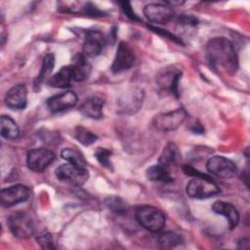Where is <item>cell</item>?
Masks as SVG:
<instances>
[{
	"instance_id": "obj_1",
	"label": "cell",
	"mask_w": 250,
	"mask_h": 250,
	"mask_svg": "<svg viewBox=\"0 0 250 250\" xmlns=\"http://www.w3.org/2000/svg\"><path fill=\"white\" fill-rule=\"evenodd\" d=\"M205 54L209 64L227 74H234L238 68V58L232 43L225 37H215L208 41Z\"/></svg>"
},
{
	"instance_id": "obj_2",
	"label": "cell",
	"mask_w": 250,
	"mask_h": 250,
	"mask_svg": "<svg viewBox=\"0 0 250 250\" xmlns=\"http://www.w3.org/2000/svg\"><path fill=\"white\" fill-rule=\"evenodd\" d=\"M135 217L138 223L151 232L160 231L165 226V216L163 212L153 206L143 205L136 209Z\"/></svg>"
},
{
	"instance_id": "obj_3",
	"label": "cell",
	"mask_w": 250,
	"mask_h": 250,
	"mask_svg": "<svg viewBox=\"0 0 250 250\" xmlns=\"http://www.w3.org/2000/svg\"><path fill=\"white\" fill-rule=\"evenodd\" d=\"M220 192V188L207 176H197L190 180L187 185V193L189 197L195 199H204L212 197Z\"/></svg>"
},
{
	"instance_id": "obj_4",
	"label": "cell",
	"mask_w": 250,
	"mask_h": 250,
	"mask_svg": "<svg viewBox=\"0 0 250 250\" xmlns=\"http://www.w3.org/2000/svg\"><path fill=\"white\" fill-rule=\"evenodd\" d=\"M7 224L10 231L18 238H28L35 230L32 218L24 212H17L10 215Z\"/></svg>"
},
{
	"instance_id": "obj_5",
	"label": "cell",
	"mask_w": 250,
	"mask_h": 250,
	"mask_svg": "<svg viewBox=\"0 0 250 250\" xmlns=\"http://www.w3.org/2000/svg\"><path fill=\"white\" fill-rule=\"evenodd\" d=\"M56 176L62 183L79 187L87 182L89 173L87 168L79 167L71 163H66L57 168Z\"/></svg>"
},
{
	"instance_id": "obj_6",
	"label": "cell",
	"mask_w": 250,
	"mask_h": 250,
	"mask_svg": "<svg viewBox=\"0 0 250 250\" xmlns=\"http://www.w3.org/2000/svg\"><path fill=\"white\" fill-rule=\"evenodd\" d=\"M187 112L184 108H177L154 116L152 124L155 129L162 132H169L179 128L186 120Z\"/></svg>"
},
{
	"instance_id": "obj_7",
	"label": "cell",
	"mask_w": 250,
	"mask_h": 250,
	"mask_svg": "<svg viewBox=\"0 0 250 250\" xmlns=\"http://www.w3.org/2000/svg\"><path fill=\"white\" fill-rule=\"evenodd\" d=\"M145 93L142 88L134 87L128 89L117 101L118 111L124 114L137 112L143 104Z\"/></svg>"
},
{
	"instance_id": "obj_8",
	"label": "cell",
	"mask_w": 250,
	"mask_h": 250,
	"mask_svg": "<svg viewBox=\"0 0 250 250\" xmlns=\"http://www.w3.org/2000/svg\"><path fill=\"white\" fill-rule=\"evenodd\" d=\"M56 159L55 153L45 147H36L28 151L26 157L27 167L36 173H42Z\"/></svg>"
},
{
	"instance_id": "obj_9",
	"label": "cell",
	"mask_w": 250,
	"mask_h": 250,
	"mask_svg": "<svg viewBox=\"0 0 250 250\" xmlns=\"http://www.w3.org/2000/svg\"><path fill=\"white\" fill-rule=\"evenodd\" d=\"M206 168L208 172L222 179H230L234 177L237 172L235 163L222 155H214L210 157L207 161Z\"/></svg>"
},
{
	"instance_id": "obj_10",
	"label": "cell",
	"mask_w": 250,
	"mask_h": 250,
	"mask_svg": "<svg viewBox=\"0 0 250 250\" xmlns=\"http://www.w3.org/2000/svg\"><path fill=\"white\" fill-rule=\"evenodd\" d=\"M30 190L24 185H14L9 188L1 189L0 192V203L2 207H12L21 202L27 200L29 197Z\"/></svg>"
},
{
	"instance_id": "obj_11",
	"label": "cell",
	"mask_w": 250,
	"mask_h": 250,
	"mask_svg": "<svg viewBox=\"0 0 250 250\" xmlns=\"http://www.w3.org/2000/svg\"><path fill=\"white\" fill-rule=\"evenodd\" d=\"M136 57L133 49L126 42H120L112 62L111 71L113 73L125 71L134 65Z\"/></svg>"
},
{
	"instance_id": "obj_12",
	"label": "cell",
	"mask_w": 250,
	"mask_h": 250,
	"mask_svg": "<svg viewBox=\"0 0 250 250\" xmlns=\"http://www.w3.org/2000/svg\"><path fill=\"white\" fill-rule=\"evenodd\" d=\"M182 71L175 66H167L161 69L156 75V83L162 89L178 97V86Z\"/></svg>"
},
{
	"instance_id": "obj_13",
	"label": "cell",
	"mask_w": 250,
	"mask_h": 250,
	"mask_svg": "<svg viewBox=\"0 0 250 250\" xmlns=\"http://www.w3.org/2000/svg\"><path fill=\"white\" fill-rule=\"evenodd\" d=\"M144 15L146 18L156 24H166L174 19L172 8L166 4L150 3L145 6Z\"/></svg>"
},
{
	"instance_id": "obj_14",
	"label": "cell",
	"mask_w": 250,
	"mask_h": 250,
	"mask_svg": "<svg viewBox=\"0 0 250 250\" xmlns=\"http://www.w3.org/2000/svg\"><path fill=\"white\" fill-rule=\"evenodd\" d=\"M77 104V96L73 91H65L47 100V106L53 113H59L72 108Z\"/></svg>"
},
{
	"instance_id": "obj_15",
	"label": "cell",
	"mask_w": 250,
	"mask_h": 250,
	"mask_svg": "<svg viewBox=\"0 0 250 250\" xmlns=\"http://www.w3.org/2000/svg\"><path fill=\"white\" fill-rule=\"evenodd\" d=\"M105 46V38L98 30H89L86 32L83 43V55L88 57L99 56Z\"/></svg>"
},
{
	"instance_id": "obj_16",
	"label": "cell",
	"mask_w": 250,
	"mask_h": 250,
	"mask_svg": "<svg viewBox=\"0 0 250 250\" xmlns=\"http://www.w3.org/2000/svg\"><path fill=\"white\" fill-rule=\"evenodd\" d=\"M5 104L15 110L23 109L27 104V90L24 84L13 86L5 96Z\"/></svg>"
},
{
	"instance_id": "obj_17",
	"label": "cell",
	"mask_w": 250,
	"mask_h": 250,
	"mask_svg": "<svg viewBox=\"0 0 250 250\" xmlns=\"http://www.w3.org/2000/svg\"><path fill=\"white\" fill-rule=\"evenodd\" d=\"M212 210L214 213L222 215L228 220L230 229L236 228V226L238 225L239 214H238V211L236 210V208L231 203L222 201V200L216 201L212 205Z\"/></svg>"
},
{
	"instance_id": "obj_18",
	"label": "cell",
	"mask_w": 250,
	"mask_h": 250,
	"mask_svg": "<svg viewBox=\"0 0 250 250\" xmlns=\"http://www.w3.org/2000/svg\"><path fill=\"white\" fill-rule=\"evenodd\" d=\"M104 101L100 97H91L87 99L79 107V111L86 117L100 119L103 117V108Z\"/></svg>"
},
{
	"instance_id": "obj_19",
	"label": "cell",
	"mask_w": 250,
	"mask_h": 250,
	"mask_svg": "<svg viewBox=\"0 0 250 250\" xmlns=\"http://www.w3.org/2000/svg\"><path fill=\"white\" fill-rule=\"evenodd\" d=\"M71 69L73 73L74 81H84L91 74V64L87 60V57L83 54H76L72 60Z\"/></svg>"
},
{
	"instance_id": "obj_20",
	"label": "cell",
	"mask_w": 250,
	"mask_h": 250,
	"mask_svg": "<svg viewBox=\"0 0 250 250\" xmlns=\"http://www.w3.org/2000/svg\"><path fill=\"white\" fill-rule=\"evenodd\" d=\"M73 80L74 78L71 65H65L60 68V70L53 76H51L47 83L49 86L54 88H67L71 85Z\"/></svg>"
},
{
	"instance_id": "obj_21",
	"label": "cell",
	"mask_w": 250,
	"mask_h": 250,
	"mask_svg": "<svg viewBox=\"0 0 250 250\" xmlns=\"http://www.w3.org/2000/svg\"><path fill=\"white\" fill-rule=\"evenodd\" d=\"M181 153L178 146L174 143H169L165 146L160 154L159 164L169 170V168L176 166L179 163Z\"/></svg>"
},
{
	"instance_id": "obj_22",
	"label": "cell",
	"mask_w": 250,
	"mask_h": 250,
	"mask_svg": "<svg viewBox=\"0 0 250 250\" xmlns=\"http://www.w3.org/2000/svg\"><path fill=\"white\" fill-rule=\"evenodd\" d=\"M0 133L7 140H16L20 136L18 124L8 115H2L0 118Z\"/></svg>"
},
{
	"instance_id": "obj_23",
	"label": "cell",
	"mask_w": 250,
	"mask_h": 250,
	"mask_svg": "<svg viewBox=\"0 0 250 250\" xmlns=\"http://www.w3.org/2000/svg\"><path fill=\"white\" fill-rule=\"evenodd\" d=\"M146 178L151 182L160 183H171L173 182V177L171 176L169 170L160 164L150 166L146 170Z\"/></svg>"
},
{
	"instance_id": "obj_24",
	"label": "cell",
	"mask_w": 250,
	"mask_h": 250,
	"mask_svg": "<svg viewBox=\"0 0 250 250\" xmlns=\"http://www.w3.org/2000/svg\"><path fill=\"white\" fill-rule=\"evenodd\" d=\"M184 241L181 234L174 231H165L162 232L158 238L157 242L160 248L162 249H171L180 245Z\"/></svg>"
},
{
	"instance_id": "obj_25",
	"label": "cell",
	"mask_w": 250,
	"mask_h": 250,
	"mask_svg": "<svg viewBox=\"0 0 250 250\" xmlns=\"http://www.w3.org/2000/svg\"><path fill=\"white\" fill-rule=\"evenodd\" d=\"M55 65V56L54 54H47L42 62L41 69L39 71L38 76L36 77L34 81V87L38 88L42 84V82L49 76V74L52 72L53 67Z\"/></svg>"
},
{
	"instance_id": "obj_26",
	"label": "cell",
	"mask_w": 250,
	"mask_h": 250,
	"mask_svg": "<svg viewBox=\"0 0 250 250\" xmlns=\"http://www.w3.org/2000/svg\"><path fill=\"white\" fill-rule=\"evenodd\" d=\"M61 156H62V158L66 160L68 163H71V164L79 166V167L86 168V165H87L86 159L84 158L83 154L80 151H78L74 148H70V147L63 148L61 151Z\"/></svg>"
},
{
	"instance_id": "obj_27",
	"label": "cell",
	"mask_w": 250,
	"mask_h": 250,
	"mask_svg": "<svg viewBox=\"0 0 250 250\" xmlns=\"http://www.w3.org/2000/svg\"><path fill=\"white\" fill-rule=\"evenodd\" d=\"M104 205L108 210L117 214V215H124L127 212V204L126 202L116 195L107 196L104 200Z\"/></svg>"
},
{
	"instance_id": "obj_28",
	"label": "cell",
	"mask_w": 250,
	"mask_h": 250,
	"mask_svg": "<svg viewBox=\"0 0 250 250\" xmlns=\"http://www.w3.org/2000/svg\"><path fill=\"white\" fill-rule=\"evenodd\" d=\"M75 138L79 143L84 146H90L94 144L98 139V137L94 133L82 126H78L75 128Z\"/></svg>"
},
{
	"instance_id": "obj_29",
	"label": "cell",
	"mask_w": 250,
	"mask_h": 250,
	"mask_svg": "<svg viewBox=\"0 0 250 250\" xmlns=\"http://www.w3.org/2000/svg\"><path fill=\"white\" fill-rule=\"evenodd\" d=\"M110 155H111V151L104 147H98L97 150L95 151V156L99 161V163L104 168H107L108 170L112 171L113 168H112V163L110 161Z\"/></svg>"
},
{
	"instance_id": "obj_30",
	"label": "cell",
	"mask_w": 250,
	"mask_h": 250,
	"mask_svg": "<svg viewBox=\"0 0 250 250\" xmlns=\"http://www.w3.org/2000/svg\"><path fill=\"white\" fill-rule=\"evenodd\" d=\"M37 241L38 244H40V246L42 248H48V249H54V243H53V237L50 233H42L37 237Z\"/></svg>"
},
{
	"instance_id": "obj_31",
	"label": "cell",
	"mask_w": 250,
	"mask_h": 250,
	"mask_svg": "<svg viewBox=\"0 0 250 250\" xmlns=\"http://www.w3.org/2000/svg\"><path fill=\"white\" fill-rule=\"evenodd\" d=\"M120 6H121V9L123 10L124 14L131 20L133 21H140L139 17L134 13L132 7H131V4L130 2H127V1H122V2H119Z\"/></svg>"
},
{
	"instance_id": "obj_32",
	"label": "cell",
	"mask_w": 250,
	"mask_h": 250,
	"mask_svg": "<svg viewBox=\"0 0 250 250\" xmlns=\"http://www.w3.org/2000/svg\"><path fill=\"white\" fill-rule=\"evenodd\" d=\"M83 13L91 16V17H101L102 15H104L103 11H100L95 5H93L92 3H86L84 8H83Z\"/></svg>"
},
{
	"instance_id": "obj_33",
	"label": "cell",
	"mask_w": 250,
	"mask_h": 250,
	"mask_svg": "<svg viewBox=\"0 0 250 250\" xmlns=\"http://www.w3.org/2000/svg\"><path fill=\"white\" fill-rule=\"evenodd\" d=\"M153 31H155V32H157V33H160V34H162V35H165V36H167L169 39H171V40H174V41H176V42H178V43H182L181 42V40L178 38V37H176L174 34H172V33H169L167 30H163V29H161V28H158V27H154V26H149Z\"/></svg>"
}]
</instances>
